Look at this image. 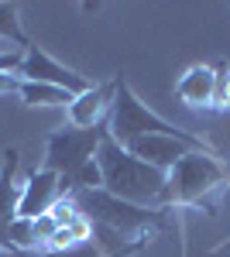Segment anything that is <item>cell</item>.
Returning a JSON list of instances; mask_svg holds the SVG:
<instances>
[{
	"label": "cell",
	"mask_w": 230,
	"mask_h": 257,
	"mask_svg": "<svg viewBox=\"0 0 230 257\" xmlns=\"http://www.w3.org/2000/svg\"><path fill=\"white\" fill-rule=\"evenodd\" d=\"M96 165H100V175H103V189L110 196L134 202V206H148V209H165L169 175L151 168V165H144L141 158H134L110 134L96 151Z\"/></svg>",
	"instance_id": "6da1fadb"
},
{
	"label": "cell",
	"mask_w": 230,
	"mask_h": 257,
	"mask_svg": "<svg viewBox=\"0 0 230 257\" xmlns=\"http://www.w3.org/2000/svg\"><path fill=\"white\" fill-rule=\"evenodd\" d=\"M230 189V172L220 161V155H203V151H189L186 158L169 172V189H165V209L172 206H196L216 213L220 196Z\"/></svg>",
	"instance_id": "7a4b0ae2"
},
{
	"label": "cell",
	"mask_w": 230,
	"mask_h": 257,
	"mask_svg": "<svg viewBox=\"0 0 230 257\" xmlns=\"http://www.w3.org/2000/svg\"><path fill=\"white\" fill-rule=\"evenodd\" d=\"M76 206L83 216H90L100 230L114 233L131 243H144V240L158 233L165 226V209H148V206H134L124 199L110 196L107 189H86V192H72Z\"/></svg>",
	"instance_id": "3957f363"
},
{
	"label": "cell",
	"mask_w": 230,
	"mask_h": 257,
	"mask_svg": "<svg viewBox=\"0 0 230 257\" xmlns=\"http://www.w3.org/2000/svg\"><path fill=\"white\" fill-rule=\"evenodd\" d=\"M110 138L117 141V144H134L137 138H148V134H165V138H179L186 141V144H192V148H199V151H206V155H216L210 144L203 138H196V134H189V131H182V127H175V123H169V120H162L158 113H151L141 99H137V93L127 86V79L124 76H117V96H114V113H110Z\"/></svg>",
	"instance_id": "277c9868"
},
{
	"label": "cell",
	"mask_w": 230,
	"mask_h": 257,
	"mask_svg": "<svg viewBox=\"0 0 230 257\" xmlns=\"http://www.w3.org/2000/svg\"><path fill=\"white\" fill-rule=\"evenodd\" d=\"M110 127H62L55 134H48L45 141V168L55 172L62 182H69L72 175H79L90 161H96L100 144L107 141Z\"/></svg>",
	"instance_id": "5b68a950"
},
{
	"label": "cell",
	"mask_w": 230,
	"mask_h": 257,
	"mask_svg": "<svg viewBox=\"0 0 230 257\" xmlns=\"http://www.w3.org/2000/svg\"><path fill=\"white\" fill-rule=\"evenodd\" d=\"M18 79H24V82H45V86H58V89H65V93H72V96L86 93V89L93 86L86 76H79L76 69H69V65L55 62L48 52H45V48H38L35 41L24 48V62H21V69H18Z\"/></svg>",
	"instance_id": "8992f818"
},
{
	"label": "cell",
	"mask_w": 230,
	"mask_h": 257,
	"mask_svg": "<svg viewBox=\"0 0 230 257\" xmlns=\"http://www.w3.org/2000/svg\"><path fill=\"white\" fill-rule=\"evenodd\" d=\"M114 96H117V79L110 82H96L86 93H79L69 103V127H107L110 113H114Z\"/></svg>",
	"instance_id": "52a82bcc"
},
{
	"label": "cell",
	"mask_w": 230,
	"mask_h": 257,
	"mask_svg": "<svg viewBox=\"0 0 230 257\" xmlns=\"http://www.w3.org/2000/svg\"><path fill=\"white\" fill-rule=\"evenodd\" d=\"M65 196L62 192V178L48 168H38L31 172L28 182L21 185V202H18V216L21 219H38L41 213H48L58 199Z\"/></svg>",
	"instance_id": "ba28073f"
},
{
	"label": "cell",
	"mask_w": 230,
	"mask_h": 257,
	"mask_svg": "<svg viewBox=\"0 0 230 257\" xmlns=\"http://www.w3.org/2000/svg\"><path fill=\"white\" fill-rule=\"evenodd\" d=\"M127 151H131L134 158H141L144 165H151V168H158V172L169 175L189 151H199V148H192V144H186V141H179V138L148 134V138H137L134 144H127ZM203 155H206V151H203Z\"/></svg>",
	"instance_id": "9c48e42d"
},
{
	"label": "cell",
	"mask_w": 230,
	"mask_h": 257,
	"mask_svg": "<svg viewBox=\"0 0 230 257\" xmlns=\"http://www.w3.org/2000/svg\"><path fill=\"white\" fill-rule=\"evenodd\" d=\"M213 89H216V69L213 65H192V69H186V76L175 86L179 99L186 106H192V110L213 106Z\"/></svg>",
	"instance_id": "30bf717a"
},
{
	"label": "cell",
	"mask_w": 230,
	"mask_h": 257,
	"mask_svg": "<svg viewBox=\"0 0 230 257\" xmlns=\"http://www.w3.org/2000/svg\"><path fill=\"white\" fill-rule=\"evenodd\" d=\"M18 148L4 151V165H0V233L7 230V223L18 219V202H21V185H18Z\"/></svg>",
	"instance_id": "8fae6325"
},
{
	"label": "cell",
	"mask_w": 230,
	"mask_h": 257,
	"mask_svg": "<svg viewBox=\"0 0 230 257\" xmlns=\"http://www.w3.org/2000/svg\"><path fill=\"white\" fill-rule=\"evenodd\" d=\"M18 96L28 103V106H65L69 110V103H72V93H65V89H58V86H45V82H24L21 79V89Z\"/></svg>",
	"instance_id": "7c38bea8"
},
{
	"label": "cell",
	"mask_w": 230,
	"mask_h": 257,
	"mask_svg": "<svg viewBox=\"0 0 230 257\" xmlns=\"http://www.w3.org/2000/svg\"><path fill=\"white\" fill-rule=\"evenodd\" d=\"M0 38L18 41L21 48L31 45V38L24 35V28H21V21H18V4H4L0 0Z\"/></svg>",
	"instance_id": "4fadbf2b"
},
{
	"label": "cell",
	"mask_w": 230,
	"mask_h": 257,
	"mask_svg": "<svg viewBox=\"0 0 230 257\" xmlns=\"http://www.w3.org/2000/svg\"><path fill=\"white\" fill-rule=\"evenodd\" d=\"M35 233H38V243H41V254H45V247H48V240L58 233V223L52 213H41L38 219H35Z\"/></svg>",
	"instance_id": "5bb4252c"
},
{
	"label": "cell",
	"mask_w": 230,
	"mask_h": 257,
	"mask_svg": "<svg viewBox=\"0 0 230 257\" xmlns=\"http://www.w3.org/2000/svg\"><path fill=\"white\" fill-rule=\"evenodd\" d=\"M21 62H24V48H11V52H0V72H18Z\"/></svg>",
	"instance_id": "9a60e30c"
},
{
	"label": "cell",
	"mask_w": 230,
	"mask_h": 257,
	"mask_svg": "<svg viewBox=\"0 0 230 257\" xmlns=\"http://www.w3.org/2000/svg\"><path fill=\"white\" fill-rule=\"evenodd\" d=\"M18 89H21L18 72H0V93H18Z\"/></svg>",
	"instance_id": "2e32d148"
}]
</instances>
